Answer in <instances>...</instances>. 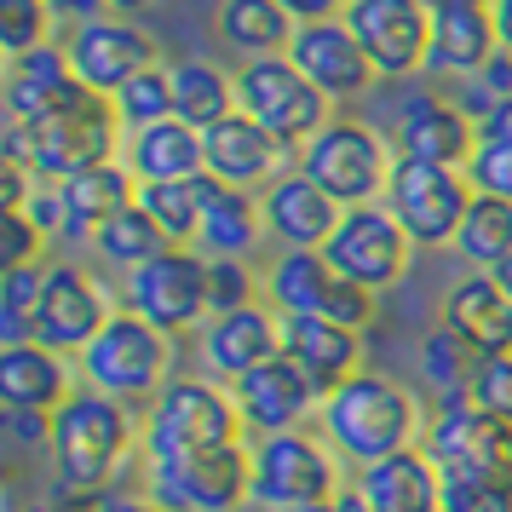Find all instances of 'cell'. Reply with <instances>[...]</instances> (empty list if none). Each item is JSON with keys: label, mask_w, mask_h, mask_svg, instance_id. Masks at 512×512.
I'll return each mask as SVG.
<instances>
[{"label": "cell", "mask_w": 512, "mask_h": 512, "mask_svg": "<svg viewBox=\"0 0 512 512\" xmlns=\"http://www.w3.org/2000/svg\"><path fill=\"white\" fill-rule=\"evenodd\" d=\"M116 150H121L116 98L87 87V81H75L70 93L35 121H6V139H0L6 162L29 167L35 179H52V185L70 179V173L116 162Z\"/></svg>", "instance_id": "6da1fadb"}, {"label": "cell", "mask_w": 512, "mask_h": 512, "mask_svg": "<svg viewBox=\"0 0 512 512\" xmlns=\"http://www.w3.org/2000/svg\"><path fill=\"white\" fill-rule=\"evenodd\" d=\"M139 443V420L133 409L110 392H93V386H75L58 415H52V438H47V455H52V472L58 484H75V489H104L116 478L127 455Z\"/></svg>", "instance_id": "7a4b0ae2"}, {"label": "cell", "mask_w": 512, "mask_h": 512, "mask_svg": "<svg viewBox=\"0 0 512 512\" xmlns=\"http://www.w3.org/2000/svg\"><path fill=\"white\" fill-rule=\"evenodd\" d=\"M323 426L340 455H351L357 466H374L386 455H397V449H415L420 403L409 386H397L392 374L357 369L340 392L323 397Z\"/></svg>", "instance_id": "3957f363"}, {"label": "cell", "mask_w": 512, "mask_h": 512, "mask_svg": "<svg viewBox=\"0 0 512 512\" xmlns=\"http://www.w3.org/2000/svg\"><path fill=\"white\" fill-rule=\"evenodd\" d=\"M242 443V409L213 380H167L144 415V461H179L202 449Z\"/></svg>", "instance_id": "277c9868"}, {"label": "cell", "mask_w": 512, "mask_h": 512, "mask_svg": "<svg viewBox=\"0 0 512 512\" xmlns=\"http://www.w3.org/2000/svg\"><path fill=\"white\" fill-rule=\"evenodd\" d=\"M392 144L380 139L363 121L334 116L323 133H311L300 144V173L311 185H323L340 208H369V202H386V185H392Z\"/></svg>", "instance_id": "5b68a950"}, {"label": "cell", "mask_w": 512, "mask_h": 512, "mask_svg": "<svg viewBox=\"0 0 512 512\" xmlns=\"http://www.w3.org/2000/svg\"><path fill=\"white\" fill-rule=\"evenodd\" d=\"M75 363H81L93 392H110L121 403H144V397H162L173 346H167V334L156 323H144L139 311H116L104 323V334Z\"/></svg>", "instance_id": "8992f818"}, {"label": "cell", "mask_w": 512, "mask_h": 512, "mask_svg": "<svg viewBox=\"0 0 512 512\" xmlns=\"http://www.w3.org/2000/svg\"><path fill=\"white\" fill-rule=\"evenodd\" d=\"M328 104H334V98H328L323 87H311L305 70L288 52H277V58H248V64L236 70V110L254 116L265 133H277L288 150H300L311 133H323L328 121H334Z\"/></svg>", "instance_id": "52a82bcc"}, {"label": "cell", "mask_w": 512, "mask_h": 512, "mask_svg": "<svg viewBox=\"0 0 512 512\" xmlns=\"http://www.w3.org/2000/svg\"><path fill=\"white\" fill-rule=\"evenodd\" d=\"M144 472H150V501L173 512H236L248 507V489H254V449L225 443L179 461H144Z\"/></svg>", "instance_id": "ba28073f"}, {"label": "cell", "mask_w": 512, "mask_h": 512, "mask_svg": "<svg viewBox=\"0 0 512 512\" xmlns=\"http://www.w3.org/2000/svg\"><path fill=\"white\" fill-rule=\"evenodd\" d=\"M340 489V461L334 449H323V438L311 432H271L254 443V489L248 507L265 512H300L311 501H323Z\"/></svg>", "instance_id": "9c48e42d"}, {"label": "cell", "mask_w": 512, "mask_h": 512, "mask_svg": "<svg viewBox=\"0 0 512 512\" xmlns=\"http://www.w3.org/2000/svg\"><path fill=\"white\" fill-rule=\"evenodd\" d=\"M386 208L409 231L415 248H455V236L466 225V208H472V185H466V173H455V167H432V162L397 156L392 185H386Z\"/></svg>", "instance_id": "30bf717a"}, {"label": "cell", "mask_w": 512, "mask_h": 512, "mask_svg": "<svg viewBox=\"0 0 512 512\" xmlns=\"http://www.w3.org/2000/svg\"><path fill=\"white\" fill-rule=\"evenodd\" d=\"M426 455L449 472V478H472L484 495L489 478L512 472V420L484 415L466 392L443 397L438 415L426 420Z\"/></svg>", "instance_id": "8fae6325"}, {"label": "cell", "mask_w": 512, "mask_h": 512, "mask_svg": "<svg viewBox=\"0 0 512 512\" xmlns=\"http://www.w3.org/2000/svg\"><path fill=\"white\" fill-rule=\"evenodd\" d=\"M127 311H139L144 323L173 334H190L208 323V254L196 248H167L150 265L127 271Z\"/></svg>", "instance_id": "7c38bea8"}, {"label": "cell", "mask_w": 512, "mask_h": 512, "mask_svg": "<svg viewBox=\"0 0 512 512\" xmlns=\"http://www.w3.org/2000/svg\"><path fill=\"white\" fill-rule=\"evenodd\" d=\"M323 254L346 282H363V288L380 294V288L403 282L415 242H409V231L392 219L386 202H369V208H346V219H340V231L328 236Z\"/></svg>", "instance_id": "4fadbf2b"}, {"label": "cell", "mask_w": 512, "mask_h": 512, "mask_svg": "<svg viewBox=\"0 0 512 512\" xmlns=\"http://www.w3.org/2000/svg\"><path fill=\"white\" fill-rule=\"evenodd\" d=\"M110 317H116V305H110L98 277H87L81 265H47V288L35 305L29 340H41L47 351H64V357H81L104 334Z\"/></svg>", "instance_id": "5bb4252c"}, {"label": "cell", "mask_w": 512, "mask_h": 512, "mask_svg": "<svg viewBox=\"0 0 512 512\" xmlns=\"http://www.w3.org/2000/svg\"><path fill=\"white\" fill-rule=\"evenodd\" d=\"M351 35L363 41L369 64L386 81H403L432 64V12L426 0H351L340 12Z\"/></svg>", "instance_id": "9a60e30c"}, {"label": "cell", "mask_w": 512, "mask_h": 512, "mask_svg": "<svg viewBox=\"0 0 512 512\" xmlns=\"http://www.w3.org/2000/svg\"><path fill=\"white\" fill-rule=\"evenodd\" d=\"M64 47H70L75 81H87L110 98L156 64V35H144L133 18H87V24H75Z\"/></svg>", "instance_id": "2e32d148"}, {"label": "cell", "mask_w": 512, "mask_h": 512, "mask_svg": "<svg viewBox=\"0 0 512 512\" xmlns=\"http://www.w3.org/2000/svg\"><path fill=\"white\" fill-rule=\"evenodd\" d=\"M231 397L236 409H242V426H254L259 438H271V432H300V420L323 403V392L311 386V374L277 351L271 363H259L248 369L242 380H231Z\"/></svg>", "instance_id": "e0dca14e"}, {"label": "cell", "mask_w": 512, "mask_h": 512, "mask_svg": "<svg viewBox=\"0 0 512 512\" xmlns=\"http://www.w3.org/2000/svg\"><path fill=\"white\" fill-rule=\"evenodd\" d=\"M288 58H294V64L305 70V81H311V87H323L334 104H340V98L369 93L374 81H380V70L369 64V52H363V41L351 35L346 18L300 24V29H294V47H288Z\"/></svg>", "instance_id": "ac0fdd59"}, {"label": "cell", "mask_w": 512, "mask_h": 512, "mask_svg": "<svg viewBox=\"0 0 512 512\" xmlns=\"http://www.w3.org/2000/svg\"><path fill=\"white\" fill-rule=\"evenodd\" d=\"M472 150H478V121L466 116L455 98L415 93L409 104H403V116H397V156L466 173Z\"/></svg>", "instance_id": "d6986e66"}, {"label": "cell", "mask_w": 512, "mask_h": 512, "mask_svg": "<svg viewBox=\"0 0 512 512\" xmlns=\"http://www.w3.org/2000/svg\"><path fill=\"white\" fill-rule=\"evenodd\" d=\"M202 156H208V173L225 179L236 190H259V185H277L282 167H288V144L277 133H265L254 116H225L219 127L202 133Z\"/></svg>", "instance_id": "ffe728a7"}, {"label": "cell", "mask_w": 512, "mask_h": 512, "mask_svg": "<svg viewBox=\"0 0 512 512\" xmlns=\"http://www.w3.org/2000/svg\"><path fill=\"white\" fill-rule=\"evenodd\" d=\"M432 12V64L449 75H478L501 52L495 35V0H426Z\"/></svg>", "instance_id": "44dd1931"}, {"label": "cell", "mask_w": 512, "mask_h": 512, "mask_svg": "<svg viewBox=\"0 0 512 512\" xmlns=\"http://www.w3.org/2000/svg\"><path fill=\"white\" fill-rule=\"evenodd\" d=\"M282 351V317L277 305H242V311H225L202 328V357H208L213 374L225 380H242L248 369L271 363Z\"/></svg>", "instance_id": "7402d4cb"}, {"label": "cell", "mask_w": 512, "mask_h": 512, "mask_svg": "<svg viewBox=\"0 0 512 512\" xmlns=\"http://www.w3.org/2000/svg\"><path fill=\"white\" fill-rule=\"evenodd\" d=\"M259 208H265V231H277L288 248H328V236L346 219V208L305 173H282L277 185H265Z\"/></svg>", "instance_id": "603a6c76"}, {"label": "cell", "mask_w": 512, "mask_h": 512, "mask_svg": "<svg viewBox=\"0 0 512 512\" xmlns=\"http://www.w3.org/2000/svg\"><path fill=\"white\" fill-rule=\"evenodd\" d=\"M357 489L369 512H443V466L426 455V443L363 466Z\"/></svg>", "instance_id": "cb8c5ba5"}, {"label": "cell", "mask_w": 512, "mask_h": 512, "mask_svg": "<svg viewBox=\"0 0 512 512\" xmlns=\"http://www.w3.org/2000/svg\"><path fill=\"white\" fill-rule=\"evenodd\" d=\"M282 351L311 374V386L323 397L340 392L363 369V334L328 323V317H282Z\"/></svg>", "instance_id": "d4e9b609"}, {"label": "cell", "mask_w": 512, "mask_h": 512, "mask_svg": "<svg viewBox=\"0 0 512 512\" xmlns=\"http://www.w3.org/2000/svg\"><path fill=\"white\" fill-rule=\"evenodd\" d=\"M75 392V374L64 351H47L41 340L0 346V403L6 409H41L58 415V403Z\"/></svg>", "instance_id": "484cf974"}, {"label": "cell", "mask_w": 512, "mask_h": 512, "mask_svg": "<svg viewBox=\"0 0 512 512\" xmlns=\"http://www.w3.org/2000/svg\"><path fill=\"white\" fill-rule=\"evenodd\" d=\"M443 328H455L478 357H507L512 351V294H501L484 271L461 277L443 294Z\"/></svg>", "instance_id": "4316f807"}, {"label": "cell", "mask_w": 512, "mask_h": 512, "mask_svg": "<svg viewBox=\"0 0 512 512\" xmlns=\"http://www.w3.org/2000/svg\"><path fill=\"white\" fill-rule=\"evenodd\" d=\"M259 236H265V208L254 202V190H236L225 179L202 173V231H196V248L208 259H248Z\"/></svg>", "instance_id": "83f0119b"}, {"label": "cell", "mask_w": 512, "mask_h": 512, "mask_svg": "<svg viewBox=\"0 0 512 512\" xmlns=\"http://www.w3.org/2000/svg\"><path fill=\"white\" fill-rule=\"evenodd\" d=\"M58 196H64V231L98 236L121 208L139 202V173L127 162H104V167H87V173L58 179Z\"/></svg>", "instance_id": "f1b7e54d"}, {"label": "cell", "mask_w": 512, "mask_h": 512, "mask_svg": "<svg viewBox=\"0 0 512 512\" xmlns=\"http://www.w3.org/2000/svg\"><path fill=\"white\" fill-rule=\"evenodd\" d=\"M70 87H75V64H70V47H58V41L24 52V58H6V75H0L6 121H35Z\"/></svg>", "instance_id": "f546056e"}, {"label": "cell", "mask_w": 512, "mask_h": 512, "mask_svg": "<svg viewBox=\"0 0 512 512\" xmlns=\"http://www.w3.org/2000/svg\"><path fill=\"white\" fill-rule=\"evenodd\" d=\"M127 167L139 173V185H150V179H196V173H208L202 133L185 127L179 116L156 121V127L133 133V144H127Z\"/></svg>", "instance_id": "4dcf8cb0"}, {"label": "cell", "mask_w": 512, "mask_h": 512, "mask_svg": "<svg viewBox=\"0 0 512 512\" xmlns=\"http://www.w3.org/2000/svg\"><path fill=\"white\" fill-rule=\"evenodd\" d=\"M334 282H340V271L328 265L323 248H288V254L271 265L265 294H271V305H277L282 317H317Z\"/></svg>", "instance_id": "1f68e13d"}, {"label": "cell", "mask_w": 512, "mask_h": 512, "mask_svg": "<svg viewBox=\"0 0 512 512\" xmlns=\"http://www.w3.org/2000/svg\"><path fill=\"white\" fill-rule=\"evenodd\" d=\"M173 116L185 127H196V133H208L225 116H236V75H225L208 58L173 64Z\"/></svg>", "instance_id": "d6a6232c"}, {"label": "cell", "mask_w": 512, "mask_h": 512, "mask_svg": "<svg viewBox=\"0 0 512 512\" xmlns=\"http://www.w3.org/2000/svg\"><path fill=\"white\" fill-rule=\"evenodd\" d=\"M294 18L282 0H219V41H231L248 58H277L294 47Z\"/></svg>", "instance_id": "836d02e7"}, {"label": "cell", "mask_w": 512, "mask_h": 512, "mask_svg": "<svg viewBox=\"0 0 512 512\" xmlns=\"http://www.w3.org/2000/svg\"><path fill=\"white\" fill-rule=\"evenodd\" d=\"M139 208L162 225L173 248H196V231H202V173L196 179H150V185H139Z\"/></svg>", "instance_id": "e575fe53"}, {"label": "cell", "mask_w": 512, "mask_h": 512, "mask_svg": "<svg viewBox=\"0 0 512 512\" xmlns=\"http://www.w3.org/2000/svg\"><path fill=\"white\" fill-rule=\"evenodd\" d=\"M93 248H98V259H110V265H121V271H139V265H150L156 254H167L173 242H167L162 225L133 202V208H121L116 219L93 236Z\"/></svg>", "instance_id": "d590c367"}, {"label": "cell", "mask_w": 512, "mask_h": 512, "mask_svg": "<svg viewBox=\"0 0 512 512\" xmlns=\"http://www.w3.org/2000/svg\"><path fill=\"white\" fill-rule=\"evenodd\" d=\"M455 248H461L478 271H489L495 259H507L512 254V202L472 190V208H466V225H461V236H455Z\"/></svg>", "instance_id": "8d00e7d4"}, {"label": "cell", "mask_w": 512, "mask_h": 512, "mask_svg": "<svg viewBox=\"0 0 512 512\" xmlns=\"http://www.w3.org/2000/svg\"><path fill=\"white\" fill-rule=\"evenodd\" d=\"M116 116H121V127H133V133L156 127V121H173V70L150 64L144 75H133L116 93Z\"/></svg>", "instance_id": "74e56055"}, {"label": "cell", "mask_w": 512, "mask_h": 512, "mask_svg": "<svg viewBox=\"0 0 512 512\" xmlns=\"http://www.w3.org/2000/svg\"><path fill=\"white\" fill-rule=\"evenodd\" d=\"M41 288H47V265H18V271H6V277H0V346L29 340V323H35Z\"/></svg>", "instance_id": "f35d334b"}, {"label": "cell", "mask_w": 512, "mask_h": 512, "mask_svg": "<svg viewBox=\"0 0 512 512\" xmlns=\"http://www.w3.org/2000/svg\"><path fill=\"white\" fill-rule=\"evenodd\" d=\"M420 357H426V380L438 386L443 397H455V392H466V380H472V369H478V351L466 346L455 328H432L426 334V346H420Z\"/></svg>", "instance_id": "ab89813d"}, {"label": "cell", "mask_w": 512, "mask_h": 512, "mask_svg": "<svg viewBox=\"0 0 512 512\" xmlns=\"http://www.w3.org/2000/svg\"><path fill=\"white\" fill-rule=\"evenodd\" d=\"M52 0H0V52L24 58V52L52 41Z\"/></svg>", "instance_id": "60d3db41"}, {"label": "cell", "mask_w": 512, "mask_h": 512, "mask_svg": "<svg viewBox=\"0 0 512 512\" xmlns=\"http://www.w3.org/2000/svg\"><path fill=\"white\" fill-rule=\"evenodd\" d=\"M242 305H259L254 271L242 259H208V323L225 311H242Z\"/></svg>", "instance_id": "b9f144b4"}, {"label": "cell", "mask_w": 512, "mask_h": 512, "mask_svg": "<svg viewBox=\"0 0 512 512\" xmlns=\"http://www.w3.org/2000/svg\"><path fill=\"white\" fill-rule=\"evenodd\" d=\"M466 397L495 420H512V351L507 357H478V369L466 380Z\"/></svg>", "instance_id": "7bdbcfd3"}, {"label": "cell", "mask_w": 512, "mask_h": 512, "mask_svg": "<svg viewBox=\"0 0 512 512\" xmlns=\"http://www.w3.org/2000/svg\"><path fill=\"white\" fill-rule=\"evenodd\" d=\"M41 248H47V231L24 208H0V271L41 265Z\"/></svg>", "instance_id": "ee69618b"}, {"label": "cell", "mask_w": 512, "mask_h": 512, "mask_svg": "<svg viewBox=\"0 0 512 512\" xmlns=\"http://www.w3.org/2000/svg\"><path fill=\"white\" fill-rule=\"evenodd\" d=\"M466 185L478 190V196H501V202H512V144L478 139L472 162H466Z\"/></svg>", "instance_id": "f6af8a7d"}, {"label": "cell", "mask_w": 512, "mask_h": 512, "mask_svg": "<svg viewBox=\"0 0 512 512\" xmlns=\"http://www.w3.org/2000/svg\"><path fill=\"white\" fill-rule=\"evenodd\" d=\"M317 317H328V323H340V328H357V334H363V328L374 323V288H363V282H334V288H328V300H323V311H317Z\"/></svg>", "instance_id": "bcb514c9"}, {"label": "cell", "mask_w": 512, "mask_h": 512, "mask_svg": "<svg viewBox=\"0 0 512 512\" xmlns=\"http://www.w3.org/2000/svg\"><path fill=\"white\" fill-rule=\"evenodd\" d=\"M29 196H35V173L6 162L0 167V208H29Z\"/></svg>", "instance_id": "7dc6e473"}, {"label": "cell", "mask_w": 512, "mask_h": 512, "mask_svg": "<svg viewBox=\"0 0 512 512\" xmlns=\"http://www.w3.org/2000/svg\"><path fill=\"white\" fill-rule=\"evenodd\" d=\"M351 0H282V12L294 18V24H323V18H340Z\"/></svg>", "instance_id": "c3c4849f"}, {"label": "cell", "mask_w": 512, "mask_h": 512, "mask_svg": "<svg viewBox=\"0 0 512 512\" xmlns=\"http://www.w3.org/2000/svg\"><path fill=\"white\" fill-rule=\"evenodd\" d=\"M300 512H369V501H363L357 484H340L334 495H323V501H311V507H300Z\"/></svg>", "instance_id": "681fc988"}, {"label": "cell", "mask_w": 512, "mask_h": 512, "mask_svg": "<svg viewBox=\"0 0 512 512\" xmlns=\"http://www.w3.org/2000/svg\"><path fill=\"white\" fill-rule=\"evenodd\" d=\"M478 139L512 144V98H501V104H489V116L478 121Z\"/></svg>", "instance_id": "f907efd6"}, {"label": "cell", "mask_w": 512, "mask_h": 512, "mask_svg": "<svg viewBox=\"0 0 512 512\" xmlns=\"http://www.w3.org/2000/svg\"><path fill=\"white\" fill-rule=\"evenodd\" d=\"M52 12H58V18H75V24H87V18H104V0H52Z\"/></svg>", "instance_id": "816d5d0a"}, {"label": "cell", "mask_w": 512, "mask_h": 512, "mask_svg": "<svg viewBox=\"0 0 512 512\" xmlns=\"http://www.w3.org/2000/svg\"><path fill=\"white\" fill-rule=\"evenodd\" d=\"M110 512H173V507L150 501V495H121V501H110Z\"/></svg>", "instance_id": "f5cc1de1"}, {"label": "cell", "mask_w": 512, "mask_h": 512, "mask_svg": "<svg viewBox=\"0 0 512 512\" xmlns=\"http://www.w3.org/2000/svg\"><path fill=\"white\" fill-rule=\"evenodd\" d=\"M495 35H501V47L512 52V0H495Z\"/></svg>", "instance_id": "db71d44e"}, {"label": "cell", "mask_w": 512, "mask_h": 512, "mask_svg": "<svg viewBox=\"0 0 512 512\" xmlns=\"http://www.w3.org/2000/svg\"><path fill=\"white\" fill-rule=\"evenodd\" d=\"M144 6H156V0H104V18H133Z\"/></svg>", "instance_id": "11a10c76"}, {"label": "cell", "mask_w": 512, "mask_h": 512, "mask_svg": "<svg viewBox=\"0 0 512 512\" xmlns=\"http://www.w3.org/2000/svg\"><path fill=\"white\" fill-rule=\"evenodd\" d=\"M484 277L495 282V288H501V294H512V254H507V259H495V265H489Z\"/></svg>", "instance_id": "9f6ffc18"}, {"label": "cell", "mask_w": 512, "mask_h": 512, "mask_svg": "<svg viewBox=\"0 0 512 512\" xmlns=\"http://www.w3.org/2000/svg\"><path fill=\"white\" fill-rule=\"evenodd\" d=\"M18 512H64V507H58V495H41V501H29V507H18Z\"/></svg>", "instance_id": "6f0895ef"}]
</instances>
